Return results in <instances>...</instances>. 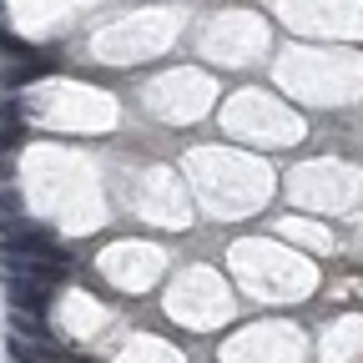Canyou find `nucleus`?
<instances>
[{"instance_id": "nucleus-7", "label": "nucleus", "mask_w": 363, "mask_h": 363, "mask_svg": "<svg viewBox=\"0 0 363 363\" xmlns=\"http://www.w3.org/2000/svg\"><path fill=\"white\" fill-rule=\"evenodd\" d=\"M35 358H40V363H91V358H81V353L61 348L56 338H51V343H40V348H35Z\"/></svg>"}, {"instance_id": "nucleus-8", "label": "nucleus", "mask_w": 363, "mask_h": 363, "mask_svg": "<svg viewBox=\"0 0 363 363\" xmlns=\"http://www.w3.org/2000/svg\"><path fill=\"white\" fill-rule=\"evenodd\" d=\"M0 30H6V0H0Z\"/></svg>"}, {"instance_id": "nucleus-2", "label": "nucleus", "mask_w": 363, "mask_h": 363, "mask_svg": "<svg viewBox=\"0 0 363 363\" xmlns=\"http://www.w3.org/2000/svg\"><path fill=\"white\" fill-rule=\"evenodd\" d=\"M0 252H61V238L51 222H26V217H11L0 227Z\"/></svg>"}, {"instance_id": "nucleus-5", "label": "nucleus", "mask_w": 363, "mask_h": 363, "mask_svg": "<svg viewBox=\"0 0 363 363\" xmlns=\"http://www.w3.org/2000/svg\"><path fill=\"white\" fill-rule=\"evenodd\" d=\"M21 217V182L11 177V167H0V222Z\"/></svg>"}, {"instance_id": "nucleus-1", "label": "nucleus", "mask_w": 363, "mask_h": 363, "mask_svg": "<svg viewBox=\"0 0 363 363\" xmlns=\"http://www.w3.org/2000/svg\"><path fill=\"white\" fill-rule=\"evenodd\" d=\"M0 272H21V278H40L56 288L71 278V257L66 252H0Z\"/></svg>"}, {"instance_id": "nucleus-3", "label": "nucleus", "mask_w": 363, "mask_h": 363, "mask_svg": "<svg viewBox=\"0 0 363 363\" xmlns=\"http://www.w3.org/2000/svg\"><path fill=\"white\" fill-rule=\"evenodd\" d=\"M51 283L40 278H21V272H6V298H11V313H30V318H45L51 308Z\"/></svg>"}, {"instance_id": "nucleus-4", "label": "nucleus", "mask_w": 363, "mask_h": 363, "mask_svg": "<svg viewBox=\"0 0 363 363\" xmlns=\"http://www.w3.org/2000/svg\"><path fill=\"white\" fill-rule=\"evenodd\" d=\"M26 142V121H21V106L16 101H0V152H16Z\"/></svg>"}, {"instance_id": "nucleus-6", "label": "nucleus", "mask_w": 363, "mask_h": 363, "mask_svg": "<svg viewBox=\"0 0 363 363\" xmlns=\"http://www.w3.org/2000/svg\"><path fill=\"white\" fill-rule=\"evenodd\" d=\"M51 71V61H30V66H0V86H26L35 76Z\"/></svg>"}]
</instances>
